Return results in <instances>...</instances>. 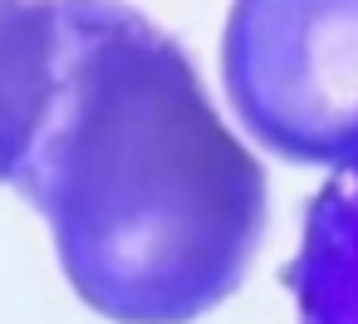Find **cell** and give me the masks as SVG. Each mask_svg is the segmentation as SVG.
I'll return each instance as SVG.
<instances>
[{
  "label": "cell",
  "instance_id": "obj_1",
  "mask_svg": "<svg viewBox=\"0 0 358 324\" xmlns=\"http://www.w3.org/2000/svg\"><path fill=\"white\" fill-rule=\"evenodd\" d=\"M10 182L74 295L113 324H192L250 270L265 167L192 55L123 0H55V59Z\"/></svg>",
  "mask_w": 358,
  "mask_h": 324
},
{
  "label": "cell",
  "instance_id": "obj_2",
  "mask_svg": "<svg viewBox=\"0 0 358 324\" xmlns=\"http://www.w3.org/2000/svg\"><path fill=\"white\" fill-rule=\"evenodd\" d=\"M221 84L275 157L299 167L358 157V0H236Z\"/></svg>",
  "mask_w": 358,
  "mask_h": 324
},
{
  "label": "cell",
  "instance_id": "obj_3",
  "mask_svg": "<svg viewBox=\"0 0 358 324\" xmlns=\"http://www.w3.org/2000/svg\"><path fill=\"white\" fill-rule=\"evenodd\" d=\"M299 324H358V157L304 206L299 251L285 265Z\"/></svg>",
  "mask_w": 358,
  "mask_h": 324
},
{
  "label": "cell",
  "instance_id": "obj_4",
  "mask_svg": "<svg viewBox=\"0 0 358 324\" xmlns=\"http://www.w3.org/2000/svg\"><path fill=\"white\" fill-rule=\"evenodd\" d=\"M55 59V0H0V182L40 118Z\"/></svg>",
  "mask_w": 358,
  "mask_h": 324
}]
</instances>
